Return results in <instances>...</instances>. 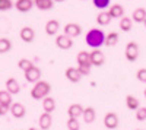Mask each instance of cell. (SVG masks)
Masks as SVG:
<instances>
[{
	"instance_id": "obj_1",
	"label": "cell",
	"mask_w": 146,
	"mask_h": 130,
	"mask_svg": "<svg viewBox=\"0 0 146 130\" xmlns=\"http://www.w3.org/2000/svg\"><path fill=\"white\" fill-rule=\"evenodd\" d=\"M105 37L107 35L100 29V28H92L91 31H88L86 37H85V42H86L92 50H96L102 47L105 44Z\"/></svg>"
},
{
	"instance_id": "obj_2",
	"label": "cell",
	"mask_w": 146,
	"mask_h": 130,
	"mask_svg": "<svg viewBox=\"0 0 146 130\" xmlns=\"http://www.w3.org/2000/svg\"><path fill=\"white\" fill-rule=\"evenodd\" d=\"M51 92V85L45 80H40L34 85V88L31 89V97L35 101H41L44 98L48 97V94Z\"/></svg>"
},
{
	"instance_id": "obj_3",
	"label": "cell",
	"mask_w": 146,
	"mask_h": 130,
	"mask_svg": "<svg viewBox=\"0 0 146 130\" xmlns=\"http://www.w3.org/2000/svg\"><path fill=\"white\" fill-rule=\"evenodd\" d=\"M139 45H137V42H135V41H130V42H127V45H126V51H124V56H126V60L127 62H130V63H133V62H136L137 60V57H139Z\"/></svg>"
},
{
	"instance_id": "obj_4",
	"label": "cell",
	"mask_w": 146,
	"mask_h": 130,
	"mask_svg": "<svg viewBox=\"0 0 146 130\" xmlns=\"http://www.w3.org/2000/svg\"><path fill=\"white\" fill-rule=\"evenodd\" d=\"M104 126L108 129V130H114L118 127V115L113 111H110L105 114L104 117Z\"/></svg>"
},
{
	"instance_id": "obj_5",
	"label": "cell",
	"mask_w": 146,
	"mask_h": 130,
	"mask_svg": "<svg viewBox=\"0 0 146 130\" xmlns=\"http://www.w3.org/2000/svg\"><path fill=\"white\" fill-rule=\"evenodd\" d=\"M64 34L67 35V37H70V38H76V37H79V35L82 34V27L79 25V23H76V22H70V23H67V25L64 27Z\"/></svg>"
},
{
	"instance_id": "obj_6",
	"label": "cell",
	"mask_w": 146,
	"mask_h": 130,
	"mask_svg": "<svg viewBox=\"0 0 146 130\" xmlns=\"http://www.w3.org/2000/svg\"><path fill=\"white\" fill-rule=\"evenodd\" d=\"M25 79L29 82V84H34V85L36 84V82H40L41 80V70H40V67L34 66L29 70H27L25 72Z\"/></svg>"
},
{
	"instance_id": "obj_7",
	"label": "cell",
	"mask_w": 146,
	"mask_h": 130,
	"mask_svg": "<svg viewBox=\"0 0 146 130\" xmlns=\"http://www.w3.org/2000/svg\"><path fill=\"white\" fill-rule=\"evenodd\" d=\"M56 45L58 47L60 50H69V48L73 47V41H72L70 37H67L66 34H62V35H57Z\"/></svg>"
},
{
	"instance_id": "obj_8",
	"label": "cell",
	"mask_w": 146,
	"mask_h": 130,
	"mask_svg": "<svg viewBox=\"0 0 146 130\" xmlns=\"http://www.w3.org/2000/svg\"><path fill=\"white\" fill-rule=\"evenodd\" d=\"M89 54H91V63H92V66L101 67V66L105 63V56H104V53H102L100 48L92 50Z\"/></svg>"
},
{
	"instance_id": "obj_9",
	"label": "cell",
	"mask_w": 146,
	"mask_h": 130,
	"mask_svg": "<svg viewBox=\"0 0 146 130\" xmlns=\"http://www.w3.org/2000/svg\"><path fill=\"white\" fill-rule=\"evenodd\" d=\"M64 75H66V79L69 82H72V84H78V82L82 79V73L79 72L78 67H67Z\"/></svg>"
},
{
	"instance_id": "obj_10",
	"label": "cell",
	"mask_w": 146,
	"mask_h": 130,
	"mask_svg": "<svg viewBox=\"0 0 146 130\" xmlns=\"http://www.w3.org/2000/svg\"><path fill=\"white\" fill-rule=\"evenodd\" d=\"M34 0H16L15 2V7L18 12H21V13H27V12H29L32 7H34Z\"/></svg>"
},
{
	"instance_id": "obj_11",
	"label": "cell",
	"mask_w": 146,
	"mask_h": 130,
	"mask_svg": "<svg viewBox=\"0 0 146 130\" xmlns=\"http://www.w3.org/2000/svg\"><path fill=\"white\" fill-rule=\"evenodd\" d=\"M58 29H60V22H58L57 19L47 21V23H45V34H47V35L54 37V35H57Z\"/></svg>"
},
{
	"instance_id": "obj_12",
	"label": "cell",
	"mask_w": 146,
	"mask_h": 130,
	"mask_svg": "<svg viewBox=\"0 0 146 130\" xmlns=\"http://www.w3.org/2000/svg\"><path fill=\"white\" fill-rule=\"evenodd\" d=\"M10 113H12V115H13L15 119H23L25 114H27V110H25V107H23V104L13 102L12 107H10Z\"/></svg>"
},
{
	"instance_id": "obj_13",
	"label": "cell",
	"mask_w": 146,
	"mask_h": 130,
	"mask_svg": "<svg viewBox=\"0 0 146 130\" xmlns=\"http://www.w3.org/2000/svg\"><path fill=\"white\" fill-rule=\"evenodd\" d=\"M19 37L23 42H32L35 40V31L31 28V27H23L21 29V34H19Z\"/></svg>"
},
{
	"instance_id": "obj_14",
	"label": "cell",
	"mask_w": 146,
	"mask_h": 130,
	"mask_svg": "<svg viewBox=\"0 0 146 130\" xmlns=\"http://www.w3.org/2000/svg\"><path fill=\"white\" fill-rule=\"evenodd\" d=\"M76 62L78 66H85V67H92L91 63V54L88 51H79L76 56Z\"/></svg>"
},
{
	"instance_id": "obj_15",
	"label": "cell",
	"mask_w": 146,
	"mask_h": 130,
	"mask_svg": "<svg viewBox=\"0 0 146 130\" xmlns=\"http://www.w3.org/2000/svg\"><path fill=\"white\" fill-rule=\"evenodd\" d=\"M38 124H40V129H42V130H48V129L51 127V124H53V117H51V114L44 111V113L40 115Z\"/></svg>"
},
{
	"instance_id": "obj_16",
	"label": "cell",
	"mask_w": 146,
	"mask_h": 130,
	"mask_svg": "<svg viewBox=\"0 0 146 130\" xmlns=\"http://www.w3.org/2000/svg\"><path fill=\"white\" fill-rule=\"evenodd\" d=\"M83 111H85V108L80 104H72L69 107V110H67V114H69V117H72V119H79V117L83 115Z\"/></svg>"
},
{
	"instance_id": "obj_17",
	"label": "cell",
	"mask_w": 146,
	"mask_h": 130,
	"mask_svg": "<svg viewBox=\"0 0 146 130\" xmlns=\"http://www.w3.org/2000/svg\"><path fill=\"white\" fill-rule=\"evenodd\" d=\"M108 13L111 15L113 19H121V18H124V7L121 5H113L108 9Z\"/></svg>"
},
{
	"instance_id": "obj_18",
	"label": "cell",
	"mask_w": 146,
	"mask_h": 130,
	"mask_svg": "<svg viewBox=\"0 0 146 130\" xmlns=\"http://www.w3.org/2000/svg\"><path fill=\"white\" fill-rule=\"evenodd\" d=\"M6 91H9L12 95H16V94H19L21 91V85L18 84V80L15 78H9L6 80Z\"/></svg>"
},
{
	"instance_id": "obj_19",
	"label": "cell",
	"mask_w": 146,
	"mask_h": 130,
	"mask_svg": "<svg viewBox=\"0 0 146 130\" xmlns=\"http://www.w3.org/2000/svg\"><path fill=\"white\" fill-rule=\"evenodd\" d=\"M0 107H5V108H9V110L12 107V94L6 89L0 92Z\"/></svg>"
},
{
	"instance_id": "obj_20",
	"label": "cell",
	"mask_w": 146,
	"mask_h": 130,
	"mask_svg": "<svg viewBox=\"0 0 146 130\" xmlns=\"http://www.w3.org/2000/svg\"><path fill=\"white\" fill-rule=\"evenodd\" d=\"M131 19H133V22L145 23V21H146V9H143V7H137L135 12H133Z\"/></svg>"
},
{
	"instance_id": "obj_21",
	"label": "cell",
	"mask_w": 146,
	"mask_h": 130,
	"mask_svg": "<svg viewBox=\"0 0 146 130\" xmlns=\"http://www.w3.org/2000/svg\"><path fill=\"white\" fill-rule=\"evenodd\" d=\"M82 119L85 123H94L95 119H96V113H95V108L94 107H86L83 111V115H82Z\"/></svg>"
},
{
	"instance_id": "obj_22",
	"label": "cell",
	"mask_w": 146,
	"mask_h": 130,
	"mask_svg": "<svg viewBox=\"0 0 146 130\" xmlns=\"http://www.w3.org/2000/svg\"><path fill=\"white\" fill-rule=\"evenodd\" d=\"M35 6L40 10H51L54 7V0H34Z\"/></svg>"
},
{
	"instance_id": "obj_23",
	"label": "cell",
	"mask_w": 146,
	"mask_h": 130,
	"mask_svg": "<svg viewBox=\"0 0 146 130\" xmlns=\"http://www.w3.org/2000/svg\"><path fill=\"white\" fill-rule=\"evenodd\" d=\"M111 15L108 13V12H105V10H102L101 13H98V16H96V23H98L100 27H105V25H108L110 22H111Z\"/></svg>"
},
{
	"instance_id": "obj_24",
	"label": "cell",
	"mask_w": 146,
	"mask_h": 130,
	"mask_svg": "<svg viewBox=\"0 0 146 130\" xmlns=\"http://www.w3.org/2000/svg\"><path fill=\"white\" fill-rule=\"evenodd\" d=\"M42 108H44L45 113H50V114H51V113L56 110V99L51 98V97L44 98V99H42Z\"/></svg>"
},
{
	"instance_id": "obj_25",
	"label": "cell",
	"mask_w": 146,
	"mask_h": 130,
	"mask_svg": "<svg viewBox=\"0 0 146 130\" xmlns=\"http://www.w3.org/2000/svg\"><path fill=\"white\" fill-rule=\"evenodd\" d=\"M131 28H133V19L127 18V16L121 18V21H120V29L123 32H130Z\"/></svg>"
},
{
	"instance_id": "obj_26",
	"label": "cell",
	"mask_w": 146,
	"mask_h": 130,
	"mask_svg": "<svg viewBox=\"0 0 146 130\" xmlns=\"http://www.w3.org/2000/svg\"><path fill=\"white\" fill-rule=\"evenodd\" d=\"M126 105H127L129 110H133V111H136L137 108H140L139 107V105H140L139 99L136 97H133V95H127L126 97Z\"/></svg>"
},
{
	"instance_id": "obj_27",
	"label": "cell",
	"mask_w": 146,
	"mask_h": 130,
	"mask_svg": "<svg viewBox=\"0 0 146 130\" xmlns=\"http://www.w3.org/2000/svg\"><path fill=\"white\" fill-rule=\"evenodd\" d=\"M118 40H120V37H118L117 32H110L105 37V45L107 47H114L118 42Z\"/></svg>"
},
{
	"instance_id": "obj_28",
	"label": "cell",
	"mask_w": 146,
	"mask_h": 130,
	"mask_svg": "<svg viewBox=\"0 0 146 130\" xmlns=\"http://www.w3.org/2000/svg\"><path fill=\"white\" fill-rule=\"evenodd\" d=\"M18 66H19V69L21 70H23V73L27 72V70H29L31 67H34L35 64L31 62V60H28V58H21V60L18 62Z\"/></svg>"
},
{
	"instance_id": "obj_29",
	"label": "cell",
	"mask_w": 146,
	"mask_h": 130,
	"mask_svg": "<svg viewBox=\"0 0 146 130\" xmlns=\"http://www.w3.org/2000/svg\"><path fill=\"white\" fill-rule=\"evenodd\" d=\"M10 48H12L10 40H7V38H0V53L5 54V53H7Z\"/></svg>"
},
{
	"instance_id": "obj_30",
	"label": "cell",
	"mask_w": 146,
	"mask_h": 130,
	"mask_svg": "<svg viewBox=\"0 0 146 130\" xmlns=\"http://www.w3.org/2000/svg\"><path fill=\"white\" fill-rule=\"evenodd\" d=\"M94 2V6L96 9H100V10H105V7L110 6V3H111V0H92Z\"/></svg>"
},
{
	"instance_id": "obj_31",
	"label": "cell",
	"mask_w": 146,
	"mask_h": 130,
	"mask_svg": "<svg viewBox=\"0 0 146 130\" xmlns=\"http://www.w3.org/2000/svg\"><path fill=\"white\" fill-rule=\"evenodd\" d=\"M67 129H69V130H80L79 120H78V119H72V117H69V120H67Z\"/></svg>"
},
{
	"instance_id": "obj_32",
	"label": "cell",
	"mask_w": 146,
	"mask_h": 130,
	"mask_svg": "<svg viewBox=\"0 0 146 130\" xmlns=\"http://www.w3.org/2000/svg\"><path fill=\"white\" fill-rule=\"evenodd\" d=\"M12 7H15V3L12 0H0V10L2 12H6Z\"/></svg>"
},
{
	"instance_id": "obj_33",
	"label": "cell",
	"mask_w": 146,
	"mask_h": 130,
	"mask_svg": "<svg viewBox=\"0 0 146 130\" xmlns=\"http://www.w3.org/2000/svg\"><path fill=\"white\" fill-rule=\"evenodd\" d=\"M136 120H139V121L146 120V107H140L136 110Z\"/></svg>"
},
{
	"instance_id": "obj_34",
	"label": "cell",
	"mask_w": 146,
	"mask_h": 130,
	"mask_svg": "<svg viewBox=\"0 0 146 130\" xmlns=\"http://www.w3.org/2000/svg\"><path fill=\"white\" fill-rule=\"evenodd\" d=\"M136 78L139 82H142V84H146V69H139L137 73H136Z\"/></svg>"
},
{
	"instance_id": "obj_35",
	"label": "cell",
	"mask_w": 146,
	"mask_h": 130,
	"mask_svg": "<svg viewBox=\"0 0 146 130\" xmlns=\"http://www.w3.org/2000/svg\"><path fill=\"white\" fill-rule=\"evenodd\" d=\"M79 72L82 73V76H88L91 73V67H85V66H79Z\"/></svg>"
},
{
	"instance_id": "obj_36",
	"label": "cell",
	"mask_w": 146,
	"mask_h": 130,
	"mask_svg": "<svg viewBox=\"0 0 146 130\" xmlns=\"http://www.w3.org/2000/svg\"><path fill=\"white\" fill-rule=\"evenodd\" d=\"M0 111H2V113H0V114H2V115H5L7 111H9V108H5V107H0Z\"/></svg>"
},
{
	"instance_id": "obj_37",
	"label": "cell",
	"mask_w": 146,
	"mask_h": 130,
	"mask_svg": "<svg viewBox=\"0 0 146 130\" xmlns=\"http://www.w3.org/2000/svg\"><path fill=\"white\" fill-rule=\"evenodd\" d=\"M28 130H42V129H36V127H31V129H28Z\"/></svg>"
},
{
	"instance_id": "obj_38",
	"label": "cell",
	"mask_w": 146,
	"mask_h": 130,
	"mask_svg": "<svg viewBox=\"0 0 146 130\" xmlns=\"http://www.w3.org/2000/svg\"><path fill=\"white\" fill-rule=\"evenodd\" d=\"M54 2H57V3H62V2H64V0H54Z\"/></svg>"
},
{
	"instance_id": "obj_39",
	"label": "cell",
	"mask_w": 146,
	"mask_h": 130,
	"mask_svg": "<svg viewBox=\"0 0 146 130\" xmlns=\"http://www.w3.org/2000/svg\"><path fill=\"white\" fill-rule=\"evenodd\" d=\"M143 95H145V98H146V89H145V92H143Z\"/></svg>"
},
{
	"instance_id": "obj_40",
	"label": "cell",
	"mask_w": 146,
	"mask_h": 130,
	"mask_svg": "<svg viewBox=\"0 0 146 130\" xmlns=\"http://www.w3.org/2000/svg\"><path fill=\"white\" fill-rule=\"evenodd\" d=\"M143 25H145V28H146V21H145V23H143Z\"/></svg>"
},
{
	"instance_id": "obj_41",
	"label": "cell",
	"mask_w": 146,
	"mask_h": 130,
	"mask_svg": "<svg viewBox=\"0 0 146 130\" xmlns=\"http://www.w3.org/2000/svg\"><path fill=\"white\" fill-rule=\"evenodd\" d=\"M136 130H145V129H136Z\"/></svg>"
}]
</instances>
